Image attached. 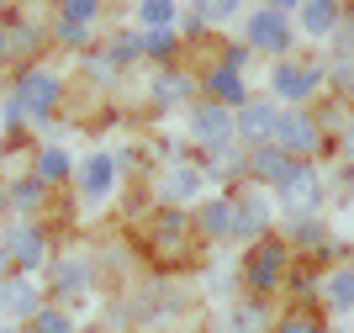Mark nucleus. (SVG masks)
<instances>
[{"instance_id": "obj_39", "label": "nucleus", "mask_w": 354, "mask_h": 333, "mask_svg": "<svg viewBox=\"0 0 354 333\" xmlns=\"http://www.w3.org/2000/svg\"><path fill=\"white\" fill-rule=\"evenodd\" d=\"M339 154H344V159L354 164V116H349V122L339 127Z\"/></svg>"}, {"instance_id": "obj_19", "label": "nucleus", "mask_w": 354, "mask_h": 333, "mask_svg": "<svg viewBox=\"0 0 354 333\" xmlns=\"http://www.w3.org/2000/svg\"><path fill=\"white\" fill-rule=\"evenodd\" d=\"M196 233H201V238H233V201H227V196H212V201H201L196 206Z\"/></svg>"}, {"instance_id": "obj_18", "label": "nucleus", "mask_w": 354, "mask_h": 333, "mask_svg": "<svg viewBox=\"0 0 354 333\" xmlns=\"http://www.w3.org/2000/svg\"><path fill=\"white\" fill-rule=\"evenodd\" d=\"M201 180H207V174L196 170V164H169V170H164V180H159V196H164V206H180V201H191L196 190H201Z\"/></svg>"}, {"instance_id": "obj_16", "label": "nucleus", "mask_w": 354, "mask_h": 333, "mask_svg": "<svg viewBox=\"0 0 354 333\" xmlns=\"http://www.w3.org/2000/svg\"><path fill=\"white\" fill-rule=\"evenodd\" d=\"M191 96H196V80L185 69H175V64H164L159 74H153V106H191Z\"/></svg>"}, {"instance_id": "obj_9", "label": "nucleus", "mask_w": 354, "mask_h": 333, "mask_svg": "<svg viewBox=\"0 0 354 333\" xmlns=\"http://www.w3.org/2000/svg\"><path fill=\"white\" fill-rule=\"evenodd\" d=\"M275 116H281V106L275 101H243L233 111V143L238 148H259V143H270L275 138Z\"/></svg>"}, {"instance_id": "obj_46", "label": "nucleus", "mask_w": 354, "mask_h": 333, "mask_svg": "<svg viewBox=\"0 0 354 333\" xmlns=\"http://www.w3.org/2000/svg\"><path fill=\"white\" fill-rule=\"evenodd\" d=\"M0 154H6V143H0Z\"/></svg>"}, {"instance_id": "obj_2", "label": "nucleus", "mask_w": 354, "mask_h": 333, "mask_svg": "<svg viewBox=\"0 0 354 333\" xmlns=\"http://www.w3.org/2000/svg\"><path fill=\"white\" fill-rule=\"evenodd\" d=\"M286 260H291V244L286 238H259V244H249V260H243V286H249V296H270V291L286 286Z\"/></svg>"}, {"instance_id": "obj_31", "label": "nucleus", "mask_w": 354, "mask_h": 333, "mask_svg": "<svg viewBox=\"0 0 354 333\" xmlns=\"http://www.w3.org/2000/svg\"><path fill=\"white\" fill-rule=\"evenodd\" d=\"M53 43H59V48H85V43H90V21L59 16V21H53Z\"/></svg>"}, {"instance_id": "obj_33", "label": "nucleus", "mask_w": 354, "mask_h": 333, "mask_svg": "<svg viewBox=\"0 0 354 333\" xmlns=\"http://www.w3.org/2000/svg\"><path fill=\"white\" fill-rule=\"evenodd\" d=\"M196 11H201L207 27H222V21H233V16L243 11V0H196Z\"/></svg>"}, {"instance_id": "obj_35", "label": "nucleus", "mask_w": 354, "mask_h": 333, "mask_svg": "<svg viewBox=\"0 0 354 333\" xmlns=\"http://www.w3.org/2000/svg\"><path fill=\"white\" fill-rule=\"evenodd\" d=\"M286 286H291L296 302H307V296H317V286H323V280L312 276V270H291V276H286Z\"/></svg>"}, {"instance_id": "obj_4", "label": "nucleus", "mask_w": 354, "mask_h": 333, "mask_svg": "<svg viewBox=\"0 0 354 333\" xmlns=\"http://www.w3.org/2000/svg\"><path fill=\"white\" fill-rule=\"evenodd\" d=\"M275 148H286L291 159H312L317 148H323V122L312 111H301V106H291V111L275 116V138H270Z\"/></svg>"}, {"instance_id": "obj_30", "label": "nucleus", "mask_w": 354, "mask_h": 333, "mask_svg": "<svg viewBox=\"0 0 354 333\" xmlns=\"http://www.w3.org/2000/svg\"><path fill=\"white\" fill-rule=\"evenodd\" d=\"M138 21H143V27H175L180 0H138Z\"/></svg>"}, {"instance_id": "obj_6", "label": "nucleus", "mask_w": 354, "mask_h": 333, "mask_svg": "<svg viewBox=\"0 0 354 333\" xmlns=\"http://www.w3.org/2000/svg\"><path fill=\"white\" fill-rule=\"evenodd\" d=\"M0 244H6V254H11V270H21V276H32V270H43V264H48V233L37 228L32 217H16Z\"/></svg>"}, {"instance_id": "obj_5", "label": "nucleus", "mask_w": 354, "mask_h": 333, "mask_svg": "<svg viewBox=\"0 0 354 333\" xmlns=\"http://www.w3.org/2000/svg\"><path fill=\"white\" fill-rule=\"evenodd\" d=\"M323 64H291V58H275V74H270V90H275V101L286 106H307L317 90H323Z\"/></svg>"}, {"instance_id": "obj_8", "label": "nucleus", "mask_w": 354, "mask_h": 333, "mask_svg": "<svg viewBox=\"0 0 354 333\" xmlns=\"http://www.w3.org/2000/svg\"><path fill=\"white\" fill-rule=\"evenodd\" d=\"M323 174L312 170V159H296V170L286 174L281 186V206L291 212V217H312V212H323Z\"/></svg>"}, {"instance_id": "obj_11", "label": "nucleus", "mask_w": 354, "mask_h": 333, "mask_svg": "<svg viewBox=\"0 0 354 333\" xmlns=\"http://www.w3.org/2000/svg\"><path fill=\"white\" fill-rule=\"evenodd\" d=\"M37 312H43V291L32 286V276L16 270V276L0 280V318L6 323H32Z\"/></svg>"}, {"instance_id": "obj_17", "label": "nucleus", "mask_w": 354, "mask_h": 333, "mask_svg": "<svg viewBox=\"0 0 354 333\" xmlns=\"http://www.w3.org/2000/svg\"><path fill=\"white\" fill-rule=\"evenodd\" d=\"M48 190H53V186H43L37 174H21V180L6 186V206H11L16 217H37V212L48 206Z\"/></svg>"}, {"instance_id": "obj_22", "label": "nucleus", "mask_w": 354, "mask_h": 333, "mask_svg": "<svg viewBox=\"0 0 354 333\" xmlns=\"http://www.w3.org/2000/svg\"><path fill=\"white\" fill-rule=\"evenodd\" d=\"M328 238H333V233H328V222L317 217V212H312V217H291V222H286V244L301 249V254H317Z\"/></svg>"}, {"instance_id": "obj_45", "label": "nucleus", "mask_w": 354, "mask_h": 333, "mask_svg": "<svg viewBox=\"0 0 354 333\" xmlns=\"http://www.w3.org/2000/svg\"><path fill=\"white\" fill-rule=\"evenodd\" d=\"M0 206H6V186H0Z\"/></svg>"}, {"instance_id": "obj_28", "label": "nucleus", "mask_w": 354, "mask_h": 333, "mask_svg": "<svg viewBox=\"0 0 354 333\" xmlns=\"http://www.w3.org/2000/svg\"><path fill=\"white\" fill-rule=\"evenodd\" d=\"M143 58H153V64H175L180 58V32L175 27H148L143 32Z\"/></svg>"}, {"instance_id": "obj_7", "label": "nucleus", "mask_w": 354, "mask_h": 333, "mask_svg": "<svg viewBox=\"0 0 354 333\" xmlns=\"http://www.w3.org/2000/svg\"><path fill=\"white\" fill-rule=\"evenodd\" d=\"M48 286H53L59 307L85 302L90 286H95V264H90L85 254H64V260H48Z\"/></svg>"}, {"instance_id": "obj_29", "label": "nucleus", "mask_w": 354, "mask_h": 333, "mask_svg": "<svg viewBox=\"0 0 354 333\" xmlns=\"http://www.w3.org/2000/svg\"><path fill=\"white\" fill-rule=\"evenodd\" d=\"M101 58L111 64V69H127V64H138V58H143V37H138V32H117V37L101 48Z\"/></svg>"}, {"instance_id": "obj_25", "label": "nucleus", "mask_w": 354, "mask_h": 333, "mask_svg": "<svg viewBox=\"0 0 354 333\" xmlns=\"http://www.w3.org/2000/svg\"><path fill=\"white\" fill-rule=\"evenodd\" d=\"M191 228H196L191 212H180V206H164L159 217H153V244H159V249H180Z\"/></svg>"}, {"instance_id": "obj_47", "label": "nucleus", "mask_w": 354, "mask_h": 333, "mask_svg": "<svg viewBox=\"0 0 354 333\" xmlns=\"http://www.w3.org/2000/svg\"><path fill=\"white\" fill-rule=\"evenodd\" d=\"M339 333H344V328H339Z\"/></svg>"}, {"instance_id": "obj_42", "label": "nucleus", "mask_w": 354, "mask_h": 333, "mask_svg": "<svg viewBox=\"0 0 354 333\" xmlns=\"http://www.w3.org/2000/svg\"><path fill=\"white\" fill-rule=\"evenodd\" d=\"M11 276V254H6V244H0V280Z\"/></svg>"}, {"instance_id": "obj_10", "label": "nucleus", "mask_w": 354, "mask_h": 333, "mask_svg": "<svg viewBox=\"0 0 354 333\" xmlns=\"http://www.w3.org/2000/svg\"><path fill=\"white\" fill-rule=\"evenodd\" d=\"M191 143H201L212 154V148H227L233 143V111L217 101H196L191 106Z\"/></svg>"}, {"instance_id": "obj_15", "label": "nucleus", "mask_w": 354, "mask_h": 333, "mask_svg": "<svg viewBox=\"0 0 354 333\" xmlns=\"http://www.w3.org/2000/svg\"><path fill=\"white\" fill-rule=\"evenodd\" d=\"M296 21H301V32H307V37L328 43V37H333V27L344 21V0H301V6H296Z\"/></svg>"}, {"instance_id": "obj_32", "label": "nucleus", "mask_w": 354, "mask_h": 333, "mask_svg": "<svg viewBox=\"0 0 354 333\" xmlns=\"http://www.w3.org/2000/svg\"><path fill=\"white\" fill-rule=\"evenodd\" d=\"M27 333H74V318L64 307H43V312L27 323Z\"/></svg>"}, {"instance_id": "obj_20", "label": "nucleus", "mask_w": 354, "mask_h": 333, "mask_svg": "<svg viewBox=\"0 0 354 333\" xmlns=\"http://www.w3.org/2000/svg\"><path fill=\"white\" fill-rule=\"evenodd\" d=\"M207 101H217V106H227V111H238V106L249 101V85H243V74L238 69H212L207 74Z\"/></svg>"}, {"instance_id": "obj_26", "label": "nucleus", "mask_w": 354, "mask_h": 333, "mask_svg": "<svg viewBox=\"0 0 354 333\" xmlns=\"http://www.w3.org/2000/svg\"><path fill=\"white\" fill-rule=\"evenodd\" d=\"M265 328H270L265 296H243V302L227 312V333H265Z\"/></svg>"}, {"instance_id": "obj_23", "label": "nucleus", "mask_w": 354, "mask_h": 333, "mask_svg": "<svg viewBox=\"0 0 354 333\" xmlns=\"http://www.w3.org/2000/svg\"><path fill=\"white\" fill-rule=\"evenodd\" d=\"M317 296H323L333 312H354V264H339V270H328L323 286H317Z\"/></svg>"}, {"instance_id": "obj_38", "label": "nucleus", "mask_w": 354, "mask_h": 333, "mask_svg": "<svg viewBox=\"0 0 354 333\" xmlns=\"http://www.w3.org/2000/svg\"><path fill=\"white\" fill-rule=\"evenodd\" d=\"M249 53H254L249 43H233V48H227V53H222V69H238V74H243V64H249Z\"/></svg>"}, {"instance_id": "obj_24", "label": "nucleus", "mask_w": 354, "mask_h": 333, "mask_svg": "<svg viewBox=\"0 0 354 333\" xmlns=\"http://www.w3.org/2000/svg\"><path fill=\"white\" fill-rule=\"evenodd\" d=\"M32 174H37L43 186H64V180L74 174V159L64 154L59 143H48V148H37V154H32Z\"/></svg>"}, {"instance_id": "obj_1", "label": "nucleus", "mask_w": 354, "mask_h": 333, "mask_svg": "<svg viewBox=\"0 0 354 333\" xmlns=\"http://www.w3.org/2000/svg\"><path fill=\"white\" fill-rule=\"evenodd\" d=\"M11 96H16V106H21V116H27L32 127H48V116L59 111V101H64V80L53 69H43V64H27V69L16 74Z\"/></svg>"}, {"instance_id": "obj_27", "label": "nucleus", "mask_w": 354, "mask_h": 333, "mask_svg": "<svg viewBox=\"0 0 354 333\" xmlns=\"http://www.w3.org/2000/svg\"><path fill=\"white\" fill-rule=\"evenodd\" d=\"M201 174H212V180H222V186H233L238 174H249V148H212V170H201Z\"/></svg>"}, {"instance_id": "obj_37", "label": "nucleus", "mask_w": 354, "mask_h": 333, "mask_svg": "<svg viewBox=\"0 0 354 333\" xmlns=\"http://www.w3.org/2000/svg\"><path fill=\"white\" fill-rule=\"evenodd\" d=\"M64 16H74V21H95V16H101V0H64Z\"/></svg>"}, {"instance_id": "obj_34", "label": "nucleus", "mask_w": 354, "mask_h": 333, "mask_svg": "<svg viewBox=\"0 0 354 333\" xmlns=\"http://www.w3.org/2000/svg\"><path fill=\"white\" fill-rule=\"evenodd\" d=\"M270 333H323V323H317V312H307V307H301V312H286Z\"/></svg>"}, {"instance_id": "obj_3", "label": "nucleus", "mask_w": 354, "mask_h": 333, "mask_svg": "<svg viewBox=\"0 0 354 333\" xmlns=\"http://www.w3.org/2000/svg\"><path fill=\"white\" fill-rule=\"evenodd\" d=\"M243 43L259 48V53H270V58H286V53H291V43H296L291 16L275 11V6H259V11H249V16H243Z\"/></svg>"}, {"instance_id": "obj_12", "label": "nucleus", "mask_w": 354, "mask_h": 333, "mask_svg": "<svg viewBox=\"0 0 354 333\" xmlns=\"http://www.w3.org/2000/svg\"><path fill=\"white\" fill-rule=\"evenodd\" d=\"M265 233H270V201L249 186L233 201V238H238V244H259Z\"/></svg>"}, {"instance_id": "obj_13", "label": "nucleus", "mask_w": 354, "mask_h": 333, "mask_svg": "<svg viewBox=\"0 0 354 333\" xmlns=\"http://www.w3.org/2000/svg\"><path fill=\"white\" fill-rule=\"evenodd\" d=\"M111 186H117V159H111V154H90V159L80 164V201L101 206L106 196H111Z\"/></svg>"}, {"instance_id": "obj_40", "label": "nucleus", "mask_w": 354, "mask_h": 333, "mask_svg": "<svg viewBox=\"0 0 354 333\" xmlns=\"http://www.w3.org/2000/svg\"><path fill=\"white\" fill-rule=\"evenodd\" d=\"M180 27H185V37H201V32H207V21H201V11L191 6V11L180 16Z\"/></svg>"}, {"instance_id": "obj_21", "label": "nucleus", "mask_w": 354, "mask_h": 333, "mask_svg": "<svg viewBox=\"0 0 354 333\" xmlns=\"http://www.w3.org/2000/svg\"><path fill=\"white\" fill-rule=\"evenodd\" d=\"M43 48V27L37 21H11V27H0V58H32Z\"/></svg>"}, {"instance_id": "obj_36", "label": "nucleus", "mask_w": 354, "mask_h": 333, "mask_svg": "<svg viewBox=\"0 0 354 333\" xmlns=\"http://www.w3.org/2000/svg\"><path fill=\"white\" fill-rule=\"evenodd\" d=\"M323 74L333 80V90H349V96H354V58H333Z\"/></svg>"}, {"instance_id": "obj_44", "label": "nucleus", "mask_w": 354, "mask_h": 333, "mask_svg": "<svg viewBox=\"0 0 354 333\" xmlns=\"http://www.w3.org/2000/svg\"><path fill=\"white\" fill-rule=\"evenodd\" d=\"M0 333H16V328H11V323H0Z\"/></svg>"}, {"instance_id": "obj_41", "label": "nucleus", "mask_w": 354, "mask_h": 333, "mask_svg": "<svg viewBox=\"0 0 354 333\" xmlns=\"http://www.w3.org/2000/svg\"><path fill=\"white\" fill-rule=\"evenodd\" d=\"M333 190H339V196H344V190H354V164H344V170L333 174Z\"/></svg>"}, {"instance_id": "obj_43", "label": "nucleus", "mask_w": 354, "mask_h": 333, "mask_svg": "<svg viewBox=\"0 0 354 333\" xmlns=\"http://www.w3.org/2000/svg\"><path fill=\"white\" fill-rule=\"evenodd\" d=\"M265 6H275V11H296L301 0H265Z\"/></svg>"}, {"instance_id": "obj_14", "label": "nucleus", "mask_w": 354, "mask_h": 333, "mask_svg": "<svg viewBox=\"0 0 354 333\" xmlns=\"http://www.w3.org/2000/svg\"><path fill=\"white\" fill-rule=\"evenodd\" d=\"M291 170H296V159L286 154V148H275V143L249 148V180H254V186H275V190H281Z\"/></svg>"}]
</instances>
